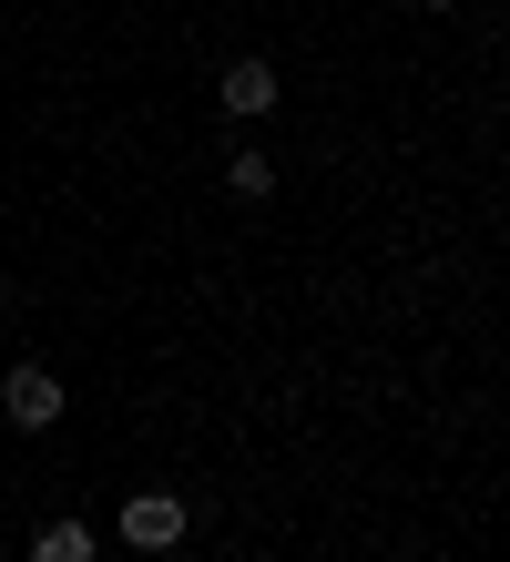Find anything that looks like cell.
Here are the masks:
<instances>
[{"label":"cell","instance_id":"obj_3","mask_svg":"<svg viewBox=\"0 0 510 562\" xmlns=\"http://www.w3.org/2000/svg\"><path fill=\"white\" fill-rule=\"evenodd\" d=\"M215 92H225V113H276V61H256V52H246V61H225V82H215Z\"/></svg>","mask_w":510,"mask_h":562},{"label":"cell","instance_id":"obj_2","mask_svg":"<svg viewBox=\"0 0 510 562\" xmlns=\"http://www.w3.org/2000/svg\"><path fill=\"white\" fill-rule=\"evenodd\" d=\"M0 409H11L21 429H52L61 419V379L52 369H11V379H0Z\"/></svg>","mask_w":510,"mask_h":562},{"label":"cell","instance_id":"obj_6","mask_svg":"<svg viewBox=\"0 0 510 562\" xmlns=\"http://www.w3.org/2000/svg\"><path fill=\"white\" fill-rule=\"evenodd\" d=\"M408 11H450V0H408Z\"/></svg>","mask_w":510,"mask_h":562},{"label":"cell","instance_id":"obj_5","mask_svg":"<svg viewBox=\"0 0 510 562\" xmlns=\"http://www.w3.org/2000/svg\"><path fill=\"white\" fill-rule=\"evenodd\" d=\"M31 562H92V532L82 521H42V532H31Z\"/></svg>","mask_w":510,"mask_h":562},{"label":"cell","instance_id":"obj_1","mask_svg":"<svg viewBox=\"0 0 510 562\" xmlns=\"http://www.w3.org/2000/svg\"><path fill=\"white\" fill-rule=\"evenodd\" d=\"M184 532H194L184 491H133V502H123V542H133V552H174Z\"/></svg>","mask_w":510,"mask_h":562},{"label":"cell","instance_id":"obj_4","mask_svg":"<svg viewBox=\"0 0 510 562\" xmlns=\"http://www.w3.org/2000/svg\"><path fill=\"white\" fill-rule=\"evenodd\" d=\"M225 184L246 194V205H265V194H276V154H256V144H246V154H225Z\"/></svg>","mask_w":510,"mask_h":562}]
</instances>
